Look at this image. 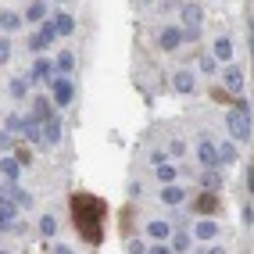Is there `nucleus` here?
Segmentation results:
<instances>
[{
  "mask_svg": "<svg viewBox=\"0 0 254 254\" xmlns=\"http://www.w3.org/2000/svg\"><path fill=\"white\" fill-rule=\"evenodd\" d=\"M226 126H229V136L233 140H251V111H244V108H236V111H229V118H226Z\"/></svg>",
  "mask_w": 254,
  "mask_h": 254,
  "instance_id": "obj_1",
  "label": "nucleus"
},
{
  "mask_svg": "<svg viewBox=\"0 0 254 254\" xmlns=\"http://www.w3.org/2000/svg\"><path fill=\"white\" fill-rule=\"evenodd\" d=\"M200 22H204V11L197 4H186L183 7V40H197L200 36Z\"/></svg>",
  "mask_w": 254,
  "mask_h": 254,
  "instance_id": "obj_2",
  "label": "nucleus"
},
{
  "mask_svg": "<svg viewBox=\"0 0 254 254\" xmlns=\"http://www.w3.org/2000/svg\"><path fill=\"white\" fill-rule=\"evenodd\" d=\"M11 229H18V233H22L18 208H14L11 200H0V233H11Z\"/></svg>",
  "mask_w": 254,
  "mask_h": 254,
  "instance_id": "obj_3",
  "label": "nucleus"
},
{
  "mask_svg": "<svg viewBox=\"0 0 254 254\" xmlns=\"http://www.w3.org/2000/svg\"><path fill=\"white\" fill-rule=\"evenodd\" d=\"M54 40H58V32H54V25H50V22L43 18V22H40V32H36V36L29 40V47H32V50H36V54H40V50H47V47L54 43Z\"/></svg>",
  "mask_w": 254,
  "mask_h": 254,
  "instance_id": "obj_4",
  "label": "nucleus"
},
{
  "mask_svg": "<svg viewBox=\"0 0 254 254\" xmlns=\"http://www.w3.org/2000/svg\"><path fill=\"white\" fill-rule=\"evenodd\" d=\"M50 86H54V104H72V79L68 75H54L50 79Z\"/></svg>",
  "mask_w": 254,
  "mask_h": 254,
  "instance_id": "obj_5",
  "label": "nucleus"
},
{
  "mask_svg": "<svg viewBox=\"0 0 254 254\" xmlns=\"http://www.w3.org/2000/svg\"><path fill=\"white\" fill-rule=\"evenodd\" d=\"M158 43H161V50H179L183 47V29H161Z\"/></svg>",
  "mask_w": 254,
  "mask_h": 254,
  "instance_id": "obj_6",
  "label": "nucleus"
},
{
  "mask_svg": "<svg viewBox=\"0 0 254 254\" xmlns=\"http://www.w3.org/2000/svg\"><path fill=\"white\" fill-rule=\"evenodd\" d=\"M54 72H58V68H54V61L40 58L36 64H32V75H29V79H36V82H40V79H47V82H50V79H54Z\"/></svg>",
  "mask_w": 254,
  "mask_h": 254,
  "instance_id": "obj_7",
  "label": "nucleus"
},
{
  "mask_svg": "<svg viewBox=\"0 0 254 254\" xmlns=\"http://www.w3.org/2000/svg\"><path fill=\"white\" fill-rule=\"evenodd\" d=\"M50 25H54L58 36H72V32H75V18H72V14H54Z\"/></svg>",
  "mask_w": 254,
  "mask_h": 254,
  "instance_id": "obj_8",
  "label": "nucleus"
},
{
  "mask_svg": "<svg viewBox=\"0 0 254 254\" xmlns=\"http://www.w3.org/2000/svg\"><path fill=\"white\" fill-rule=\"evenodd\" d=\"M161 200H165V204H183V200H186V190H183V186H176V183H165Z\"/></svg>",
  "mask_w": 254,
  "mask_h": 254,
  "instance_id": "obj_9",
  "label": "nucleus"
},
{
  "mask_svg": "<svg viewBox=\"0 0 254 254\" xmlns=\"http://www.w3.org/2000/svg\"><path fill=\"white\" fill-rule=\"evenodd\" d=\"M197 158H200V165H204V168H215V165H218V154H215V143H208V140H204V143L197 147Z\"/></svg>",
  "mask_w": 254,
  "mask_h": 254,
  "instance_id": "obj_10",
  "label": "nucleus"
},
{
  "mask_svg": "<svg viewBox=\"0 0 254 254\" xmlns=\"http://www.w3.org/2000/svg\"><path fill=\"white\" fill-rule=\"evenodd\" d=\"M18 132H22V136H25L29 143H40V122H36V118H22Z\"/></svg>",
  "mask_w": 254,
  "mask_h": 254,
  "instance_id": "obj_11",
  "label": "nucleus"
},
{
  "mask_svg": "<svg viewBox=\"0 0 254 254\" xmlns=\"http://www.w3.org/2000/svg\"><path fill=\"white\" fill-rule=\"evenodd\" d=\"M226 86H229L233 93H240V90H244V72H240V68H226Z\"/></svg>",
  "mask_w": 254,
  "mask_h": 254,
  "instance_id": "obj_12",
  "label": "nucleus"
},
{
  "mask_svg": "<svg viewBox=\"0 0 254 254\" xmlns=\"http://www.w3.org/2000/svg\"><path fill=\"white\" fill-rule=\"evenodd\" d=\"M0 172H4V176L14 183V179H18V172H22V161H14V158H4V161H0Z\"/></svg>",
  "mask_w": 254,
  "mask_h": 254,
  "instance_id": "obj_13",
  "label": "nucleus"
},
{
  "mask_svg": "<svg viewBox=\"0 0 254 254\" xmlns=\"http://www.w3.org/2000/svg\"><path fill=\"white\" fill-rule=\"evenodd\" d=\"M25 18H29V22H43V18H47V0H36V4H29Z\"/></svg>",
  "mask_w": 254,
  "mask_h": 254,
  "instance_id": "obj_14",
  "label": "nucleus"
},
{
  "mask_svg": "<svg viewBox=\"0 0 254 254\" xmlns=\"http://www.w3.org/2000/svg\"><path fill=\"white\" fill-rule=\"evenodd\" d=\"M172 82H176V90H179V93H193V75H190V72H176Z\"/></svg>",
  "mask_w": 254,
  "mask_h": 254,
  "instance_id": "obj_15",
  "label": "nucleus"
},
{
  "mask_svg": "<svg viewBox=\"0 0 254 254\" xmlns=\"http://www.w3.org/2000/svg\"><path fill=\"white\" fill-rule=\"evenodd\" d=\"M200 240H215V233H218V226L211 222V218H204V222H197V229H193Z\"/></svg>",
  "mask_w": 254,
  "mask_h": 254,
  "instance_id": "obj_16",
  "label": "nucleus"
},
{
  "mask_svg": "<svg viewBox=\"0 0 254 254\" xmlns=\"http://www.w3.org/2000/svg\"><path fill=\"white\" fill-rule=\"evenodd\" d=\"M7 200H11L14 208H29V204H32V197H29L25 190H18V186H11V197H7Z\"/></svg>",
  "mask_w": 254,
  "mask_h": 254,
  "instance_id": "obj_17",
  "label": "nucleus"
},
{
  "mask_svg": "<svg viewBox=\"0 0 254 254\" xmlns=\"http://www.w3.org/2000/svg\"><path fill=\"white\" fill-rule=\"evenodd\" d=\"M18 25H22V18H18L14 11H4V14H0V29H4V32H14Z\"/></svg>",
  "mask_w": 254,
  "mask_h": 254,
  "instance_id": "obj_18",
  "label": "nucleus"
},
{
  "mask_svg": "<svg viewBox=\"0 0 254 254\" xmlns=\"http://www.w3.org/2000/svg\"><path fill=\"white\" fill-rule=\"evenodd\" d=\"M233 58V43L229 40H215V61H229Z\"/></svg>",
  "mask_w": 254,
  "mask_h": 254,
  "instance_id": "obj_19",
  "label": "nucleus"
},
{
  "mask_svg": "<svg viewBox=\"0 0 254 254\" xmlns=\"http://www.w3.org/2000/svg\"><path fill=\"white\" fill-rule=\"evenodd\" d=\"M54 68H58V72H64V75H68V72L75 68V54H72V50H64V54L58 58V64H54Z\"/></svg>",
  "mask_w": 254,
  "mask_h": 254,
  "instance_id": "obj_20",
  "label": "nucleus"
},
{
  "mask_svg": "<svg viewBox=\"0 0 254 254\" xmlns=\"http://www.w3.org/2000/svg\"><path fill=\"white\" fill-rule=\"evenodd\" d=\"M168 236H172V233H168ZM168 251H190V233H176V236H172V247H168Z\"/></svg>",
  "mask_w": 254,
  "mask_h": 254,
  "instance_id": "obj_21",
  "label": "nucleus"
},
{
  "mask_svg": "<svg viewBox=\"0 0 254 254\" xmlns=\"http://www.w3.org/2000/svg\"><path fill=\"white\" fill-rule=\"evenodd\" d=\"M215 154H218V161H236V147L233 143H218Z\"/></svg>",
  "mask_w": 254,
  "mask_h": 254,
  "instance_id": "obj_22",
  "label": "nucleus"
},
{
  "mask_svg": "<svg viewBox=\"0 0 254 254\" xmlns=\"http://www.w3.org/2000/svg\"><path fill=\"white\" fill-rule=\"evenodd\" d=\"M29 82H32L29 75H22V79H11V93H14V97H25V93H29Z\"/></svg>",
  "mask_w": 254,
  "mask_h": 254,
  "instance_id": "obj_23",
  "label": "nucleus"
},
{
  "mask_svg": "<svg viewBox=\"0 0 254 254\" xmlns=\"http://www.w3.org/2000/svg\"><path fill=\"white\" fill-rule=\"evenodd\" d=\"M32 104H36V111H32V118H36V122H43V118H50V104H47V97L32 100Z\"/></svg>",
  "mask_w": 254,
  "mask_h": 254,
  "instance_id": "obj_24",
  "label": "nucleus"
},
{
  "mask_svg": "<svg viewBox=\"0 0 254 254\" xmlns=\"http://www.w3.org/2000/svg\"><path fill=\"white\" fill-rule=\"evenodd\" d=\"M200 183H204L211 193H218V186H222V179H218V172H215V168H208V172H204V179H200Z\"/></svg>",
  "mask_w": 254,
  "mask_h": 254,
  "instance_id": "obj_25",
  "label": "nucleus"
},
{
  "mask_svg": "<svg viewBox=\"0 0 254 254\" xmlns=\"http://www.w3.org/2000/svg\"><path fill=\"white\" fill-rule=\"evenodd\" d=\"M168 222H150V236H154V240H168Z\"/></svg>",
  "mask_w": 254,
  "mask_h": 254,
  "instance_id": "obj_26",
  "label": "nucleus"
},
{
  "mask_svg": "<svg viewBox=\"0 0 254 254\" xmlns=\"http://www.w3.org/2000/svg\"><path fill=\"white\" fill-rule=\"evenodd\" d=\"M158 179H161V183H172V179H176V168L165 165V161H158Z\"/></svg>",
  "mask_w": 254,
  "mask_h": 254,
  "instance_id": "obj_27",
  "label": "nucleus"
},
{
  "mask_svg": "<svg viewBox=\"0 0 254 254\" xmlns=\"http://www.w3.org/2000/svg\"><path fill=\"white\" fill-rule=\"evenodd\" d=\"M54 229H58V222H54L50 215H47V218H40V233H43V236H54Z\"/></svg>",
  "mask_w": 254,
  "mask_h": 254,
  "instance_id": "obj_28",
  "label": "nucleus"
},
{
  "mask_svg": "<svg viewBox=\"0 0 254 254\" xmlns=\"http://www.w3.org/2000/svg\"><path fill=\"white\" fill-rule=\"evenodd\" d=\"M197 208H200V211H211V208H215V193L208 190L204 197H200V200H197Z\"/></svg>",
  "mask_w": 254,
  "mask_h": 254,
  "instance_id": "obj_29",
  "label": "nucleus"
},
{
  "mask_svg": "<svg viewBox=\"0 0 254 254\" xmlns=\"http://www.w3.org/2000/svg\"><path fill=\"white\" fill-rule=\"evenodd\" d=\"M4 61H11V43L0 40V64H4Z\"/></svg>",
  "mask_w": 254,
  "mask_h": 254,
  "instance_id": "obj_30",
  "label": "nucleus"
},
{
  "mask_svg": "<svg viewBox=\"0 0 254 254\" xmlns=\"http://www.w3.org/2000/svg\"><path fill=\"white\" fill-rule=\"evenodd\" d=\"M7 147H14V140H11V129H7V132H0V150H7Z\"/></svg>",
  "mask_w": 254,
  "mask_h": 254,
  "instance_id": "obj_31",
  "label": "nucleus"
},
{
  "mask_svg": "<svg viewBox=\"0 0 254 254\" xmlns=\"http://www.w3.org/2000/svg\"><path fill=\"white\" fill-rule=\"evenodd\" d=\"M18 126H22V118H18V115H7V129L18 132Z\"/></svg>",
  "mask_w": 254,
  "mask_h": 254,
  "instance_id": "obj_32",
  "label": "nucleus"
}]
</instances>
